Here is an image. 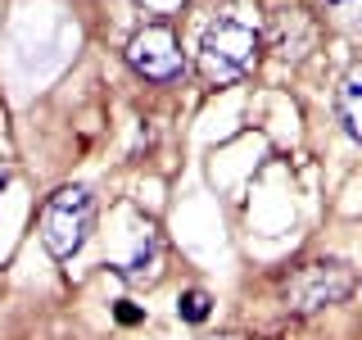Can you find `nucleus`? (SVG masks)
<instances>
[{
    "mask_svg": "<svg viewBox=\"0 0 362 340\" xmlns=\"http://www.w3.org/2000/svg\"><path fill=\"white\" fill-rule=\"evenodd\" d=\"M326 23H335L339 32H362V0H322Z\"/></svg>",
    "mask_w": 362,
    "mask_h": 340,
    "instance_id": "7",
    "label": "nucleus"
},
{
    "mask_svg": "<svg viewBox=\"0 0 362 340\" xmlns=\"http://www.w3.org/2000/svg\"><path fill=\"white\" fill-rule=\"evenodd\" d=\"M339 118L354 141H362V64H354L339 82Z\"/></svg>",
    "mask_w": 362,
    "mask_h": 340,
    "instance_id": "6",
    "label": "nucleus"
},
{
    "mask_svg": "<svg viewBox=\"0 0 362 340\" xmlns=\"http://www.w3.org/2000/svg\"><path fill=\"white\" fill-rule=\"evenodd\" d=\"M258 60V32L249 28L245 18L235 14H218L204 28V41H199V68L209 82H235V77H245L249 68Z\"/></svg>",
    "mask_w": 362,
    "mask_h": 340,
    "instance_id": "1",
    "label": "nucleus"
},
{
    "mask_svg": "<svg viewBox=\"0 0 362 340\" xmlns=\"http://www.w3.org/2000/svg\"><path fill=\"white\" fill-rule=\"evenodd\" d=\"M127 64L141 77H150V82H173L186 68V55H181V41L168 23H145L127 41Z\"/></svg>",
    "mask_w": 362,
    "mask_h": 340,
    "instance_id": "4",
    "label": "nucleus"
},
{
    "mask_svg": "<svg viewBox=\"0 0 362 340\" xmlns=\"http://www.w3.org/2000/svg\"><path fill=\"white\" fill-rule=\"evenodd\" d=\"M95 227V196L86 186H59L41 209V241L54 259H73Z\"/></svg>",
    "mask_w": 362,
    "mask_h": 340,
    "instance_id": "2",
    "label": "nucleus"
},
{
    "mask_svg": "<svg viewBox=\"0 0 362 340\" xmlns=\"http://www.w3.org/2000/svg\"><path fill=\"white\" fill-rule=\"evenodd\" d=\"M213 309V300H209V290H186L181 295V304H177V313L186 317V322H204Z\"/></svg>",
    "mask_w": 362,
    "mask_h": 340,
    "instance_id": "8",
    "label": "nucleus"
},
{
    "mask_svg": "<svg viewBox=\"0 0 362 340\" xmlns=\"http://www.w3.org/2000/svg\"><path fill=\"white\" fill-rule=\"evenodd\" d=\"M158 259H163V241H158V227L150 218H141V236H136V254L127 264H113L122 281H132V286H141V281H154L158 277Z\"/></svg>",
    "mask_w": 362,
    "mask_h": 340,
    "instance_id": "5",
    "label": "nucleus"
},
{
    "mask_svg": "<svg viewBox=\"0 0 362 340\" xmlns=\"http://www.w3.org/2000/svg\"><path fill=\"white\" fill-rule=\"evenodd\" d=\"M354 290V272L335 259H317V264H303L286 277V304L294 313H317L326 304H339Z\"/></svg>",
    "mask_w": 362,
    "mask_h": 340,
    "instance_id": "3",
    "label": "nucleus"
},
{
    "mask_svg": "<svg viewBox=\"0 0 362 340\" xmlns=\"http://www.w3.org/2000/svg\"><path fill=\"white\" fill-rule=\"evenodd\" d=\"M213 340H226V336H213Z\"/></svg>",
    "mask_w": 362,
    "mask_h": 340,
    "instance_id": "9",
    "label": "nucleus"
}]
</instances>
